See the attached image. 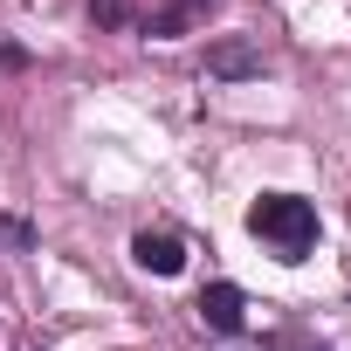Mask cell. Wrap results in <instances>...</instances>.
Instances as JSON below:
<instances>
[{
    "label": "cell",
    "instance_id": "cell-1",
    "mask_svg": "<svg viewBox=\"0 0 351 351\" xmlns=\"http://www.w3.org/2000/svg\"><path fill=\"white\" fill-rule=\"evenodd\" d=\"M248 234L269 241L282 262H303V255L317 248V207L296 200V193H262V200L248 207Z\"/></svg>",
    "mask_w": 351,
    "mask_h": 351
},
{
    "label": "cell",
    "instance_id": "cell-2",
    "mask_svg": "<svg viewBox=\"0 0 351 351\" xmlns=\"http://www.w3.org/2000/svg\"><path fill=\"white\" fill-rule=\"evenodd\" d=\"M131 262L152 269V276H180V269H186V241H180V234H152V228H145V234L131 241Z\"/></svg>",
    "mask_w": 351,
    "mask_h": 351
},
{
    "label": "cell",
    "instance_id": "cell-3",
    "mask_svg": "<svg viewBox=\"0 0 351 351\" xmlns=\"http://www.w3.org/2000/svg\"><path fill=\"white\" fill-rule=\"evenodd\" d=\"M207 76H228V83H241V76H262V49L255 42H214L207 49Z\"/></svg>",
    "mask_w": 351,
    "mask_h": 351
},
{
    "label": "cell",
    "instance_id": "cell-4",
    "mask_svg": "<svg viewBox=\"0 0 351 351\" xmlns=\"http://www.w3.org/2000/svg\"><path fill=\"white\" fill-rule=\"evenodd\" d=\"M241 310H248V303H241L234 282H207V289H200V317H207V330H228V337H234V330L248 324Z\"/></svg>",
    "mask_w": 351,
    "mask_h": 351
},
{
    "label": "cell",
    "instance_id": "cell-5",
    "mask_svg": "<svg viewBox=\"0 0 351 351\" xmlns=\"http://www.w3.org/2000/svg\"><path fill=\"white\" fill-rule=\"evenodd\" d=\"M214 0H158V8L145 14V35H186L193 21H207Z\"/></svg>",
    "mask_w": 351,
    "mask_h": 351
},
{
    "label": "cell",
    "instance_id": "cell-6",
    "mask_svg": "<svg viewBox=\"0 0 351 351\" xmlns=\"http://www.w3.org/2000/svg\"><path fill=\"white\" fill-rule=\"evenodd\" d=\"M90 14H97V28H124L131 21V0H90Z\"/></svg>",
    "mask_w": 351,
    "mask_h": 351
},
{
    "label": "cell",
    "instance_id": "cell-7",
    "mask_svg": "<svg viewBox=\"0 0 351 351\" xmlns=\"http://www.w3.org/2000/svg\"><path fill=\"white\" fill-rule=\"evenodd\" d=\"M0 69H28V49H14V42H0Z\"/></svg>",
    "mask_w": 351,
    "mask_h": 351
}]
</instances>
